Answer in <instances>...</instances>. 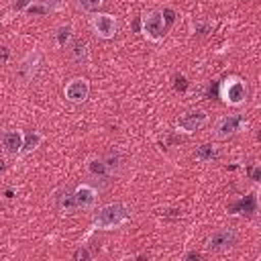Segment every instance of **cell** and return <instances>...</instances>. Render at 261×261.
<instances>
[{
    "label": "cell",
    "instance_id": "3",
    "mask_svg": "<svg viewBox=\"0 0 261 261\" xmlns=\"http://www.w3.org/2000/svg\"><path fill=\"white\" fill-rule=\"evenodd\" d=\"M143 31L151 37V39H159L165 33V20H163V12L153 10L147 16H143Z\"/></svg>",
    "mask_w": 261,
    "mask_h": 261
},
{
    "label": "cell",
    "instance_id": "2",
    "mask_svg": "<svg viewBox=\"0 0 261 261\" xmlns=\"http://www.w3.org/2000/svg\"><path fill=\"white\" fill-rule=\"evenodd\" d=\"M237 241V232L232 228H222V230H216L208 237L206 241V249L212 251V253H220V251H226L234 245Z\"/></svg>",
    "mask_w": 261,
    "mask_h": 261
},
{
    "label": "cell",
    "instance_id": "17",
    "mask_svg": "<svg viewBox=\"0 0 261 261\" xmlns=\"http://www.w3.org/2000/svg\"><path fill=\"white\" fill-rule=\"evenodd\" d=\"M73 259H75V261H80V259H90V253L82 247V249H77V251L73 253Z\"/></svg>",
    "mask_w": 261,
    "mask_h": 261
},
{
    "label": "cell",
    "instance_id": "6",
    "mask_svg": "<svg viewBox=\"0 0 261 261\" xmlns=\"http://www.w3.org/2000/svg\"><path fill=\"white\" fill-rule=\"evenodd\" d=\"M243 116L241 114H232V116H224V118H220V122H218V126H216V137H220V139H226V137H230V135H234L241 126H243Z\"/></svg>",
    "mask_w": 261,
    "mask_h": 261
},
{
    "label": "cell",
    "instance_id": "19",
    "mask_svg": "<svg viewBox=\"0 0 261 261\" xmlns=\"http://www.w3.org/2000/svg\"><path fill=\"white\" fill-rule=\"evenodd\" d=\"M259 175H261V169H259V167H253V169H251V179L259 181Z\"/></svg>",
    "mask_w": 261,
    "mask_h": 261
},
{
    "label": "cell",
    "instance_id": "15",
    "mask_svg": "<svg viewBox=\"0 0 261 261\" xmlns=\"http://www.w3.org/2000/svg\"><path fill=\"white\" fill-rule=\"evenodd\" d=\"M71 55H73V59H86V55H88V49H86V43L84 41H75L73 43V47H71Z\"/></svg>",
    "mask_w": 261,
    "mask_h": 261
},
{
    "label": "cell",
    "instance_id": "12",
    "mask_svg": "<svg viewBox=\"0 0 261 261\" xmlns=\"http://www.w3.org/2000/svg\"><path fill=\"white\" fill-rule=\"evenodd\" d=\"M196 157L200 161H212V159L218 157V149L214 145H202V147L196 149Z\"/></svg>",
    "mask_w": 261,
    "mask_h": 261
},
{
    "label": "cell",
    "instance_id": "10",
    "mask_svg": "<svg viewBox=\"0 0 261 261\" xmlns=\"http://www.w3.org/2000/svg\"><path fill=\"white\" fill-rule=\"evenodd\" d=\"M2 143H4V149L8 153H18L22 149V133L20 130H8V133H4Z\"/></svg>",
    "mask_w": 261,
    "mask_h": 261
},
{
    "label": "cell",
    "instance_id": "18",
    "mask_svg": "<svg viewBox=\"0 0 261 261\" xmlns=\"http://www.w3.org/2000/svg\"><path fill=\"white\" fill-rule=\"evenodd\" d=\"M69 39V29H59V45H65V41Z\"/></svg>",
    "mask_w": 261,
    "mask_h": 261
},
{
    "label": "cell",
    "instance_id": "4",
    "mask_svg": "<svg viewBox=\"0 0 261 261\" xmlns=\"http://www.w3.org/2000/svg\"><path fill=\"white\" fill-rule=\"evenodd\" d=\"M88 94H90V86H88V82L84 77L71 80L67 84V88H65V98L69 102H84L88 98Z\"/></svg>",
    "mask_w": 261,
    "mask_h": 261
},
{
    "label": "cell",
    "instance_id": "5",
    "mask_svg": "<svg viewBox=\"0 0 261 261\" xmlns=\"http://www.w3.org/2000/svg\"><path fill=\"white\" fill-rule=\"evenodd\" d=\"M222 96H224V100L228 104H241L247 98V88H245V84L241 80H230L224 86V94Z\"/></svg>",
    "mask_w": 261,
    "mask_h": 261
},
{
    "label": "cell",
    "instance_id": "16",
    "mask_svg": "<svg viewBox=\"0 0 261 261\" xmlns=\"http://www.w3.org/2000/svg\"><path fill=\"white\" fill-rule=\"evenodd\" d=\"M80 8L86 10V12H96L100 6H102V0H77Z\"/></svg>",
    "mask_w": 261,
    "mask_h": 261
},
{
    "label": "cell",
    "instance_id": "23",
    "mask_svg": "<svg viewBox=\"0 0 261 261\" xmlns=\"http://www.w3.org/2000/svg\"><path fill=\"white\" fill-rule=\"evenodd\" d=\"M198 257H200V255H198L196 251H192V253H188V255H186V259H198Z\"/></svg>",
    "mask_w": 261,
    "mask_h": 261
},
{
    "label": "cell",
    "instance_id": "24",
    "mask_svg": "<svg viewBox=\"0 0 261 261\" xmlns=\"http://www.w3.org/2000/svg\"><path fill=\"white\" fill-rule=\"evenodd\" d=\"M49 2H59V0H49Z\"/></svg>",
    "mask_w": 261,
    "mask_h": 261
},
{
    "label": "cell",
    "instance_id": "21",
    "mask_svg": "<svg viewBox=\"0 0 261 261\" xmlns=\"http://www.w3.org/2000/svg\"><path fill=\"white\" fill-rule=\"evenodd\" d=\"M163 16L167 18V22H171V20H173V12H171V10H163Z\"/></svg>",
    "mask_w": 261,
    "mask_h": 261
},
{
    "label": "cell",
    "instance_id": "13",
    "mask_svg": "<svg viewBox=\"0 0 261 261\" xmlns=\"http://www.w3.org/2000/svg\"><path fill=\"white\" fill-rule=\"evenodd\" d=\"M39 143H41V135L39 133H27V135H22V149L20 151L29 153L35 147H39Z\"/></svg>",
    "mask_w": 261,
    "mask_h": 261
},
{
    "label": "cell",
    "instance_id": "9",
    "mask_svg": "<svg viewBox=\"0 0 261 261\" xmlns=\"http://www.w3.org/2000/svg\"><path fill=\"white\" fill-rule=\"evenodd\" d=\"M204 122H206V112L194 110V112L186 114L184 118H179V128H184L186 133H194V130H198Z\"/></svg>",
    "mask_w": 261,
    "mask_h": 261
},
{
    "label": "cell",
    "instance_id": "20",
    "mask_svg": "<svg viewBox=\"0 0 261 261\" xmlns=\"http://www.w3.org/2000/svg\"><path fill=\"white\" fill-rule=\"evenodd\" d=\"M29 12H47V8H43V6H29Z\"/></svg>",
    "mask_w": 261,
    "mask_h": 261
},
{
    "label": "cell",
    "instance_id": "8",
    "mask_svg": "<svg viewBox=\"0 0 261 261\" xmlns=\"http://www.w3.org/2000/svg\"><path fill=\"white\" fill-rule=\"evenodd\" d=\"M94 29L102 39H110L116 33V20L110 14H100L94 18Z\"/></svg>",
    "mask_w": 261,
    "mask_h": 261
},
{
    "label": "cell",
    "instance_id": "22",
    "mask_svg": "<svg viewBox=\"0 0 261 261\" xmlns=\"http://www.w3.org/2000/svg\"><path fill=\"white\" fill-rule=\"evenodd\" d=\"M177 88H179V90H184V88H186V80H184V77H179V80H177Z\"/></svg>",
    "mask_w": 261,
    "mask_h": 261
},
{
    "label": "cell",
    "instance_id": "14",
    "mask_svg": "<svg viewBox=\"0 0 261 261\" xmlns=\"http://www.w3.org/2000/svg\"><path fill=\"white\" fill-rule=\"evenodd\" d=\"M88 167H90V171H92L94 175H106V173H108L104 159H92V161L88 163Z\"/></svg>",
    "mask_w": 261,
    "mask_h": 261
},
{
    "label": "cell",
    "instance_id": "7",
    "mask_svg": "<svg viewBox=\"0 0 261 261\" xmlns=\"http://www.w3.org/2000/svg\"><path fill=\"white\" fill-rule=\"evenodd\" d=\"M71 198H73V206H75V208H90V206L96 202V190H94L92 186L82 184V186L71 194Z\"/></svg>",
    "mask_w": 261,
    "mask_h": 261
},
{
    "label": "cell",
    "instance_id": "1",
    "mask_svg": "<svg viewBox=\"0 0 261 261\" xmlns=\"http://www.w3.org/2000/svg\"><path fill=\"white\" fill-rule=\"evenodd\" d=\"M126 216H128L126 206L116 202V204H108V206L100 208V210L96 212V216H94V224H96L98 228H114V226H118L120 222H124Z\"/></svg>",
    "mask_w": 261,
    "mask_h": 261
},
{
    "label": "cell",
    "instance_id": "11",
    "mask_svg": "<svg viewBox=\"0 0 261 261\" xmlns=\"http://www.w3.org/2000/svg\"><path fill=\"white\" fill-rule=\"evenodd\" d=\"M232 210H234V212H237V210H241V212H243V214H247V216L255 214V212H257V198H255V194L245 196L239 204H234V206H232Z\"/></svg>",
    "mask_w": 261,
    "mask_h": 261
}]
</instances>
